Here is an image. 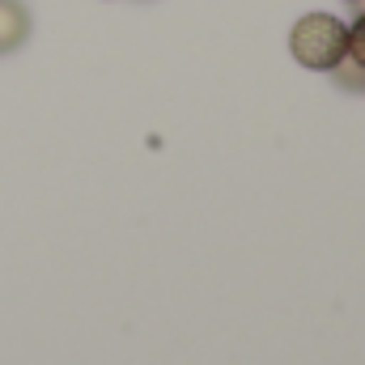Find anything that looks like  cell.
<instances>
[{"mask_svg": "<svg viewBox=\"0 0 365 365\" xmlns=\"http://www.w3.org/2000/svg\"><path fill=\"white\" fill-rule=\"evenodd\" d=\"M349 60L365 68V13H357L349 26Z\"/></svg>", "mask_w": 365, "mask_h": 365, "instance_id": "obj_4", "label": "cell"}, {"mask_svg": "<svg viewBox=\"0 0 365 365\" xmlns=\"http://www.w3.org/2000/svg\"><path fill=\"white\" fill-rule=\"evenodd\" d=\"M289 51L310 73H331L349 56V26L331 13H306L289 30Z\"/></svg>", "mask_w": 365, "mask_h": 365, "instance_id": "obj_1", "label": "cell"}, {"mask_svg": "<svg viewBox=\"0 0 365 365\" xmlns=\"http://www.w3.org/2000/svg\"><path fill=\"white\" fill-rule=\"evenodd\" d=\"M331 81H336L344 93H365V68H361V64H353V60L344 56V60L331 68Z\"/></svg>", "mask_w": 365, "mask_h": 365, "instance_id": "obj_3", "label": "cell"}, {"mask_svg": "<svg viewBox=\"0 0 365 365\" xmlns=\"http://www.w3.org/2000/svg\"><path fill=\"white\" fill-rule=\"evenodd\" d=\"M353 9H357V13H365V0H353Z\"/></svg>", "mask_w": 365, "mask_h": 365, "instance_id": "obj_5", "label": "cell"}, {"mask_svg": "<svg viewBox=\"0 0 365 365\" xmlns=\"http://www.w3.org/2000/svg\"><path fill=\"white\" fill-rule=\"evenodd\" d=\"M30 38V9L21 0H0V56Z\"/></svg>", "mask_w": 365, "mask_h": 365, "instance_id": "obj_2", "label": "cell"}, {"mask_svg": "<svg viewBox=\"0 0 365 365\" xmlns=\"http://www.w3.org/2000/svg\"><path fill=\"white\" fill-rule=\"evenodd\" d=\"M349 4H353V0H349Z\"/></svg>", "mask_w": 365, "mask_h": 365, "instance_id": "obj_6", "label": "cell"}]
</instances>
